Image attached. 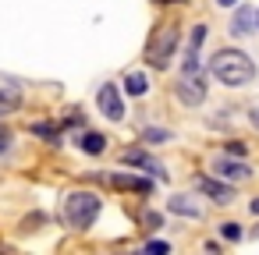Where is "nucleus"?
<instances>
[{"instance_id":"2","label":"nucleus","mask_w":259,"mask_h":255,"mask_svg":"<svg viewBox=\"0 0 259 255\" xmlns=\"http://www.w3.org/2000/svg\"><path fill=\"white\" fill-rule=\"evenodd\" d=\"M174 50H178V29L174 25H156L153 36H149V43H146V64L156 68V71H163L170 64Z\"/></svg>"},{"instance_id":"27","label":"nucleus","mask_w":259,"mask_h":255,"mask_svg":"<svg viewBox=\"0 0 259 255\" xmlns=\"http://www.w3.org/2000/svg\"><path fill=\"white\" fill-rule=\"evenodd\" d=\"M255 25H259V15H255Z\"/></svg>"},{"instance_id":"1","label":"nucleus","mask_w":259,"mask_h":255,"mask_svg":"<svg viewBox=\"0 0 259 255\" xmlns=\"http://www.w3.org/2000/svg\"><path fill=\"white\" fill-rule=\"evenodd\" d=\"M209 75H213L220 85H227V89H245L248 82H255V64H252L248 54L224 46V50H217V54L209 57Z\"/></svg>"},{"instance_id":"23","label":"nucleus","mask_w":259,"mask_h":255,"mask_svg":"<svg viewBox=\"0 0 259 255\" xmlns=\"http://www.w3.org/2000/svg\"><path fill=\"white\" fill-rule=\"evenodd\" d=\"M248 121H252V128L259 131V107H252V114H248Z\"/></svg>"},{"instance_id":"4","label":"nucleus","mask_w":259,"mask_h":255,"mask_svg":"<svg viewBox=\"0 0 259 255\" xmlns=\"http://www.w3.org/2000/svg\"><path fill=\"white\" fill-rule=\"evenodd\" d=\"M174 96L185 107H202L206 103V75H181L174 82Z\"/></svg>"},{"instance_id":"19","label":"nucleus","mask_w":259,"mask_h":255,"mask_svg":"<svg viewBox=\"0 0 259 255\" xmlns=\"http://www.w3.org/2000/svg\"><path fill=\"white\" fill-rule=\"evenodd\" d=\"M8 149H11V131L0 124V152H8Z\"/></svg>"},{"instance_id":"8","label":"nucleus","mask_w":259,"mask_h":255,"mask_svg":"<svg viewBox=\"0 0 259 255\" xmlns=\"http://www.w3.org/2000/svg\"><path fill=\"white\" fill-rule=\"evenodd\" d=\"M213 174H217V177H224V181H245L252 170H248V163H241V160L217 156V160H213Z\"/></svg>"},{"instance_id":"16","label":"nucleus","mask_w":259,"mask_h":255,"mask_svg":"<svg viewBox=\"0 0 259 255\" xmlns=\"http://www.w3.org/2000/svg\"><path fill=\"white\" fill-rule=\"evenodd\" d=\"M174 135L167 131V128H142V142H149V145H167Z\"/></svg>"},{"instance_id":"20","label":"nucleus","mask_w":259,"mask_h":255,"mask_svg":"<svg viewBox=\"0 0 259 255\" xmlns=\"http://www.w3.org/2000/svg\"><path fill=\"white\" fill-rule=\"evenodd\" d=\"M224 149H227V152H234V156H245V145H241L238 138H234V142H224Z\"/></svg>"},{"instance_id":"18","label":"nucleus","mask_w":259,"mask_h":255,"mask_svg":"<svg viewBox=\"0 0 259 255\" xmlns=\"http://www.w3.org/2000/svg\"><path fill=\"white\" fill-rule=\"evenodd\" d=\"M206 36H209V29H206V25H195V29H192V50H199V46L206 43Z\"/></svg>"},{"instance_id":"6","label":"nucleus","mask_w":259,"mask_h":255,"mask_svg":"<svg viewBox=\"0 0 259 255\" xmlns=\"http://www.w3.org/2000/svg\"><path fill=\"white\" fill-rule=\"evenodd\" d=\"M192 184H195V191H202L209 202H220V206H227V202L234 198V188H231L227 181H217V177H206V174H202V177H195Z\"/></svg>"},{"instance_id":"7","label":"nucleus","mask_w":259,"mask_h":255,"mask_svg":"<svg viewBox=\"0 0 259 255\" xmlns=\"http://www.w3.org/2000/svg\"><path fill=\"white\" fill-rule=\"evenodd\" d=\"M121 160L128 163V167H139V170H149L153 177H167V170H163V163L160 160H153L146 149H124L121 152Z\"/></svg>"},{"instance_id":"15","label":"nucleus","mask_w":259,"mask_h":255,"mask_svg":"<svg viewBox=\"0 0 259 255\" xmlns=\"http://www.w3.org/2000/svg\"><path fill=\"white\" fill-rule=\"evenodd\" d=\"M29 131H32V135H39V138H47L50 145H61V128H54V124L36 121V124H29Z\"/></svg>"},{"instance_id":"17","label":"nucleus","mask_w":259,"mask_h":255,"mask_svg":"<svg viewBox=\"0 0 259 255\" xmlns=\"http://www.w3.org/2000/svg\"><path fill=\"white\" fill-rule=\"evenodd\" d=\"M220 234H224V241H241V223L224 220V223H220Z\"/></svg>"},{"instance_id":"13","label":"nucleus","mask_w":259,"mask_h":255,"mask_svg":"<svg viewBox=\"0 0 259 255\" xmlns=\"http://www.w3.org/2000/svg\"><path fill=\"white\" fill-rule=\"evenodd\" d=\"M124 92H128V96H146V92H149V75H146V71H128Z\"/></svg>"},{"instance_id":"10","label":"nucleus","mask_w":259,"mask_h":255,"mask_svg":"<svg viewBox=\"0 0 259 255\" xmlns=\"http://www.w3.org/2000/svg\"><path fill=\"white\" fill-rule=\"evenodd\" d=\"M110 184L121 191H139V195H153V181L149 177H135V174H110Z\"/></svg>"},{"instance_id":"3","label":"nucleus","mask_w":259,"mask_h":255,"mask_svg":"<svg viewBox=\"0 0 259 255\" xmlns=\"http://www.w3.org/2000/svg\"><path fill=\"white\" fill-rule=\"evenodd\" d=\"M64 216H68V223L75 230L93 227L96 216H100V195H93V191H71L68 202H64Z\"/></svg>"},{"instance_id":"9","label":"nucleus","mask_w":259,"mask_h":255,"mask_svg":"<svg viewBox=\"0 0 259 255\" xmlns=\"http://www.w3.org/2000/svg\"><path fill=\"white\" fill-rule=\"evenodd\" d=\"M167 209H170L174 216H188V220H202V216H206V209H202L192 195H170Z\"/></svg>"},{"instance_id":"14","label":"nucleus","mask_w":259,"mask_h":255,"mask_svg":"<svg viewBox=\"0 0 259 255\" xmlns=\"http://www.w3.org/2000/svg\"><path fill=\"white\" fill-rule=\"evenodd\" d=\"M18 107H22V92H15V89H0V117L15 114Z\"/></svg>"},{"instance_id":"25","label":"nucleus","mask_w":259,"mask_h":255,"mask_svg":"<svg viewBox=\"0 0 259 255\" xmlns=\"http://www.w3.org/2000/svg\"><path fill=\"white\" fill-rule=\"evenodd\" d=\"M217 4H220V8H234V4H238V0H217Z\"/></svg>"},{"instance_id":"26","label":"nucleus","mask_w":259,"mask_h":255,"mask_svg":"<svg viewBox=\"0 0 259 255\" xmlns=\"http://www.w3.org/2000/svg\"><path fill=\"white\" fill-rule=\"evenodd\" d=\"M156 4H181V0H156Z\"/></svg>"},{"instance_id":"11","label":"nucleus","mask_w":259,"mask_h":255,"mask_svg":"<svg viewBox=\"0 0 259 255\" xmlns=\"http://www.w3.org/2000/svg\"><path fill=\"white\" fill-rule=\"evenodd\" d=\"M252 29H255V8H248V4H245V8H238V11H234V18H231V36H238V39H241V36H248Z\"/></svg>"},{"instance_id":"5","label":"nucleus","mask_w":259,"mask_h":255,"mask_svg":"<svg viewBox=\"0 0 259 255\" xmlns=\"http://www.w3.org/2000/svg\"><path fill=\"white\" fill-rule=\"evenodd\" d=\"M96 107H100V114H103L107 121H121V117H124V99H121V89H117L114 82L100 85V92H96Z\"/></svg>"},{"instance_id":"22","label":"nucleus","mask_w":259,"mask_h":255,"mask_svg":"<svg viewBox=\"0 0 259 255\" xmlns=\"http://www.w3.org/2000/svg\"><path fill=\"white\" fill-rule=\"evenodd\" d=\"M142 220H146V223H149V227H160V223H163V220H160V213H146V216H142Z\"/></svg>"},{"instance_id":"21","label":"nucleus","mask_w":259,"mask_h":255,"mask_svg":"<svg viewBox=\"0 0 259 255\" xmlns=\"http://www.w3.org/2000/svg\"><path fill=\"white\" fill-rule=\"evenodd\" d=\"M146 251H170V244H167V241H149Z\"/></svg>"},{"instance_id":"12","label":"nucleus","mask_w":259,"mask_h":255,"mask_svg":"<svg viewBox=\"0 0 259 255\" xmlns=\"http://www.w3.org/2000/svg\"><path fill=\"white\" fill-rule=\"evenodd\" d=\"M78 149L89 152V156H100V152H107V138L100 131H82L78 135Z\"/></svg>"},{"instance_id":"24","label":"nucleus","mask_w":259,"mask_h":255,"mask_svg":"<svg viewBox=\"0 0 259 255\" xmlns=\"http://www.w3.org/2000/svg\"><path fill=\"white\" fill-rule=\"evenodd\" d=\"M248 213H252V216H259V198H252V202H248Z\"/></svg>"}]
</instances>
